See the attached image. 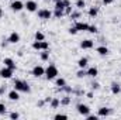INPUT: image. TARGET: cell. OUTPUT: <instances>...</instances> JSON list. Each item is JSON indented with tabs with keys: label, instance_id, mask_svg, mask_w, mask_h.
Masks as SVG:
<instances>
[{
	"label": "cell",
	"instance_id": "1",
	"mask_svg": "<svg viewBox=\"0 0 121 120\" xmlns=\"http://www.w3.org/2000/svg\"><path fill=\"white\" fill-rule=\"evenodd\" d=\"M14 89L18 90V92H23V93H30L31 88H30V83L24 79H14V83H13Z\"/></svg>",
	"mask_w": 121,
	"mask_h": 120
},
{
	"label": "cell",
	"instance_id": "2",
	"mask_svg": "<svg viewBox=\"0 0 121 120\" xmlns=\"http://www.w3.org/2000/svg\"><path fill=\"white\" fill-rule=\"evenodd\" d=\"M58 75H59V71H58L56 65L51 64V65H48V66L45 68V75H44V76H45L48 81H54Z\"/></svg>",
	"mask_w": 121,
	"mask_h": 120
},
{
	"label": "cell",
	"instance_id": "3",
	"mask_svg": "<svg viewBox=\"0 0 121 120\" xmlns=\"http://www.w3.org/2000/svg\"><path fill=\"white\" fill-rule=\"evenodd\" d=\"M37 16L41 20H49L52 17V11L49 9H39V10H37Z\"/></svg>",
	"mask_w": 121,
	"mask_h": 120
},
{
	"label": "cell",
	"instance_id": "4",
	"mask_svg": "<svg viewBox=\"0 0 121 120\" xmlns=\"http://www.w3.org/2000/svg\"><path fill=\"white\" fill-rule=\"evenodd\" d=\"M31 75H32L34 78H41V76L45 75V68H44L42 65H35V66L31 69Z\"/></svg>",
	"mask_w": 121,
	"mask_h": 120
},
{
	"label": "cell",
	"instance_id": "5",
	"mask_svg": "<svg viewBox=\"0 0 121 120\" xmlns=\"http://www.w3.org/2000/svg\"><path fill=\"white\" fill-rule=\"evenodd\" d=\"M24 9H26L27 11H30V13H37V10H38V3H37L35 0H27V1L24 3Z\"/></svg>",
	"mask_w": 121,
	"mask_h": 120
},
{
	"label": "cell",
	"instance_id": "6",
	"mask_svg": "<svg viewBox=\"0 0 121 120\" xmlns=\"http://www.w3.org/2000/svg\"><path fill=\"white\" fill-rule=\"evenodd\" d=\"M76 110H78V113L82 115L83 117H86V116L90 113V107H89L87 105H85V103H79V105H76Z\"/></svg>",
	"mask_w": 121,
	"mask_h": 120
},
{
	"label": "cell",
	"instance_id": "7",
	"mask_svg": "<svg viewBox=\"0 0 121 120\" xmlns=\"http://www.w3.org/2000/svg\"><path fill=\"white\" fill-rule=\"evenodd\" d=\"M13 74H14V71L9 66H3L0 69V78H3V79H10L13 76Z\"/></svg>",
	"mask_w": 121,
	"mask_h": 120
},
{
	"label": "cell",
	"instance_id": "8",
	"mask_svg": "<svg viewBox=\"0 0 121 120\" xmlns=\"http://www.w3.org/2000/svg\"><path fill=\"white\" fill-rule=\"evenodd\" d=\"M20 40H21V37H20V34L17 31L10 32V35L7 37V42L9 44H17V42H20Z\"/></svg>",
	"mask_w": 121,
	"mask_h": 120
},
{
	"label": "cell",
	"instance_id": "9",
	"mask_svg": "<svg viewBox=\"0 0 121 120\" xmlns=\"http://www.w3.org/2000/svg\"><path fill=\"white\" fill-rule=\"evenodd\" d=\"M10 9H11L13 11H16V13H18V11H21V10L24 9V3H23L21 0H14V1L10 4Z\"/></svg>",
	"mask_w": 121,
	"mask_h": 120
},
{
	"label": "cell",
	"instance_id": "10",
	"mask_svg": "<svg viewBox=\"0 0 121 120\" xmlns=\"http://www.w3.org/2000/svg\"><path fill=\"white\" fill-rule=\"evenodd\" d=\"M111 113H113V110H111L110 107H106V106L99 107V110H97V116H99V117H108Z\"/></svg>",
	"mask_w": 121,
	"mask_h": 120
},
{
	"label": "cell",
	"instance_id": "11",
	"mask_svg": "<svg viewBox=\"0 0 121 120\" xmlns=\"http://www.w3.org/2000/svg\"><path fill=\"white\" fill-rule=\"evenodd\" d=\"M93 47H94V41L93 40H89V38L87 40H83L80 42V48L82 50H91Z\"/></svg>",
	"mask_w": 121,
	"mask_h": 120
},
{
	"label": "cell",
	"instance_id": "12",
	"mask_svg": "<svg viewBox=\"0 0 121 120\" xmlns=\"http://www.w3.org/2000/svg\"><path fill=\"white\" fill-rule=\"evenodd\" d=\"M96 52H97L99 55H101V57H107V55L110 54V50H108L106 45H100V47L96 48Z\"/></svg>",
	"mask_w": 121,
	"mask_h": 120
},
{
	"label": "cell",
	"instance_id": "13",
	"mask_svg": "<svg viewBox=\"0 0 121 120\" xmlns=\"http://www.w3.org/2000/svg\"><path fill=\"white\" fill-rule=\"evenodd\" d=\"M75 27L78 31H87L89 30V24L85 23V21H76L75 23Z\"/></svg>",
	"mask_w": 121,
	"mask_h": 120
},
{
	"label": "cell",
	"instance_id": "14",
	"mask_svg": "<svg viewBox=\"0 0 121 120\" xmlns=\"http://www.w3.org/2000/svg\"><path fill=\"white\" fill-rule=\"evenodd\" d=\"M7 97H9L10 100H13V102H14V100L17 102V100L20 99V92H18V90H16V89L10 90V92L7 93Z\"/></svg>",
	"mask_w": 121,
	"mask_h": 120
},
{
	"label": "cell",
	"instance_id": "15",
	"mask_svg": "<svg viewBox=\"0 0 121 120\" xmlns=\"http://www.w3.org/2000/svg\"><path fill=\"white\" fill-rule=\"evenodd\" d=\"M3 64H4V66H9V68H11L13 71L17 69V65H16V62H14L13 58H4V60H3Z\"/></svg>",
	"mask_w": 121,
	"mask_h": 120
},
{
	"label": "cell",
	"instance_id": "16",
	"mask_svg": "<svg viewBox=\"0 0 121 120\" xmlns=\"http://www.w3.org/2000/svg\"><path fill=\"white\" fill-rule=\"evenodd\" d=\"M86 71H87V76H90V78H96L99 75V68L97 66H89Z\"/></svg>",
	"mask_w": 121,
	"mask_h": 120
},
{
	"label": "cell",
	"instance_id": "17",
	"mask_svg": "<svg viewBox=\"0 0 121 120\" xmlns=\"http://www.w3.org/2000/svg\"><path fill=\"white\" fill-rule=\"evenodd\" d=\"M110 90H111V93H113V95H120V90H121L120 83L113 82V83H111V86H110Z\"/></svg>",
	"mask_w": 121,
	"mask_h": 120
},
{
	"label": "cell",
	"instance_id": "18",
	"mask_svg": "<svg viewBox=\"0 0 121 120\" xmlns=\"http://www.w3.org/2000/svg\"><path fill=\"white\" fill-rule=\"evenodd\" d=\"M87 65H89V60H87L86 57H82V58H79V61H78V66H79V68H83V69H86V68H87Z\"/></svg>",
	"mask_w": 121,
	"mask_h": 120
},
{
	"label": "cell",
	"instance_id": "19",
	"mask_svg": "<svg viewBox=\"0 0 121 120\" xmlns=\"http://www.w3.org/2000/svg\"><path fill=\"white\" fill-rule=\"evenodd\" d=\"M59 105H60V99L59 97H52L51 102H49V106H51L52 109H58Z\"/></svg>",
	"mask_w": 121,
	"mask_h": 120
},
{
	"label": "cell",
	"instance_id": "20",
	"mask_svg": "<svg viewBox=\"0 0 121 120\" xmlns=\"http://www.w3.org/2000/svg\"><path fill=\"white\" fill-rule=\"evenodd\" d=\"M70 102H72V97H70L69 95H66V96H63V97L60 99V106H69Z\"/></svg>",
	"mask_w": 121,
	"mask_h": 120
},
{
	"label": "cell",
	"instance_id": "21",
	"mask_svg": "<svg viewBox=\"0 0 121 120\" xmlns=\"http://www.w3.org/2000/svg\"><path fill=\"white\" fill-rule=\"evenodd\" d=\"M87 14H89V17H91V18H94L97 14H99V7H89V11H87Z\"/></svg>",
	"mask_w": 121,
	"mask_h": 120
},
{
	"label": "cell",
	"instance_id": "22",
	"mask_svg": "<svg viewBox=\"0 0 121 120\" xmlns=\"http://www.w3.org/2000/svg\"><path fill=\"white\" fill-rule=\"evenodd\" d=\"M39 58L41 61H48L49 60V50H45V51H41V54H39Z\"/></svg>",
	"mask_w": 121,
	"mask_h": 120
},
{
	"label": "cell",
	"instance_id": "23",
	"mask_svg": "<svg viewBox=\"0 0 121 120\" xmlns=\"http://www.w3.org/2000/svg\"><path fill=\"white\" fill-rule=\"evenodd\" d=\"M76 76H78L79 79H83L85 76H87V71L83 69V68H79V71L76 72Z\"/></svg>",
	"mask_w": 121,
	"mask_h": 120
},
{
	"label": "cell",
	"instance_id": "24",
	"mask_svg": "<svg viewBox=\"0 0 121 120\" xmlns=\"http://www.w3.org/2000/svg\"><path fill=\"white\" fill-rule=\"evenodd\" d=\"M55 83H56L58 88H62V86L66 85V81H65V78H59V76H56V78H55Z\"/></svg>",
	"mask_w": 121,
	"mask_h": 120
},
{
	"label": "cell",
	"instance_id": "25",
	"mask_svg": "<svg viewBox=\"0 0 121 120\" xmlns=\"http://www.w3.org/2000/svg\"><path fill=\"white\" fill-rule=\"evenodd\" d=\"M34 38H35L37 41H44V40H45V34L41 32V31H37L35 35H34Z\"/></svg>",
	"mask_w": 121,
	"mask_h": 120
},
{
	"label": "cell",
	"instance_id": "26",
	"mask_svg": "<svg viewBox=\"0 0 121 120\" xmlns=\"http://www.w3.org/2000/svg\"><path fill=\"white\" fill-rule=\"evenodd\" d=\"M52 16H54L55 18H60V17L65 16V11H63V10H58V9H55V11L52 13Z\"/></svg>",
	"mask_w": 121,
	"mask_h": 120
},
{
	"label": "cell",
	"instance_id": "27",
	"mask_svg": "<svg viewBox=\"0 0 121 120\" xmlns=\"http://www.w3.org/2000/svg\"><path fill=\"white\" fill-rule=\"evenodd\" d=\"M75 6H76L79 10H82V9H85V7H86V1H85V0H76Z\"/></svg>",
	"mask_w": 121,
	"mask_h": 120
},
{
	"label": "cell",
	"instance_id": "28",
	"mask_svg": "<svg viewBox=\"0 0 121 120\" xmlns=\"http://www.w3.org/2000/svg\"><path fill=\"white\" fill-rule=\"evenodd\" d=\"M54 9H58V10H65V3H63V0L55 1V7H54Z\"/></svg>",
	"mask_w": 121,
	"mask_h": 120
},
{
	"label": "cell",
	"instance_id": "29",
	"mask_svg": "<svg viewBox=\"0 0 121 120\" xmlns=\"http://www.w3.org/2000/svg\"><path fill=\"white\" fill-rule=\"evenodd\" d=\"M45 50H49V42L48 41H41V51H45Z\"/></svg>",
	"mask_w": 121,
	"mask_h": 120
},
{
	"label": "cell",
	"instance_id": "30",
	"mask_svg": "<svg viewBox=\"0 0 121 120\" xmlns=\"http://www.w3.org/2000/svg\"><path fill=\"white\" fill-rule=\"evenodd\" d=\"M89 32H90V34H97V32H99V28H97V26H94V24H93V26H90V24H89Z\"/></svg>",
	"mask_w": 121,
	"mask_h": 120
},
{
	"label": "cell",
	"instance_id": "31",
	"mask_svg": "<svg viewBox=\"0 0 121 120\" xmlns=\"http://www.w3.org/2000/svg\"><path fill=\"white\" fill-rule=\"evenodd\" d=\"M69 116L68 115H65V113H58V115H55L54 116V119L55 120H59V119H68Z\"/></svg>",
	"mask_w": 121,
	"mask_h": 120
},
{
	"label": "cell",
	"instance_id": "32",
	"mask_svg": "<svg viewBox=\"0 0 121 120\" xmlns=\"http://www.w3.org/2000/svg\"><path fill=\"white\" fill-rule=\"evenodd\" d=\"M69 16H70V18L76 20V18H79V17H80V11H72Z\"/></svg>",
	"mask_w": 121,
	"mask_h": 120
},
{
	"label": "cell",
	"instance_id": "33",
	"mask_svg": "<svg viewBox=\"0 0 121 120\" xmlns=\"http://www.w3.org/2000/svg\"><path fill=\"white\" fill-rule=\"evenodd\" d=\"M7 112V107H6V105L4 103H0V115H4Z\"/></svg>",
	"mask_w": 121,
	"mask_h": 120
},
{
	"label": "cell",
	"instance_id": "34",
	"mask_svg": "<svg viewBox=\"0 0 121 120\" xmlns=\"http://www.w3.org/2000/svg\"><path fill=\"white\" fill-rule=\"evenodd\" d=\"M91 89L93 90H99L100 89V83H99V82H91Z\"/></svg>",
	"mask_w": 121,
	"mask_h": 120
},
{
	"label": "cell",
	"instance_id": "35",
	"mask_svg": "<svg viewBox=\"0 0 121 120\" xmlns=\"http://www.w3.org/2000/svg\"><path fill=\"white\" fill-rule=\"evenodd\" d=\"M68 31H69V34H72V35H76V34L79 32V31L76 30V27H75V26H73V27H70Z\"/></svg>",
	"mask_w": 121,
	"mask_h": 120
},
{
	"label": "cell",
	"instance_id": "36",
	"mask_svg": "<svg viewBox=\"0 0 121 120\" xmlns=\"http://www.w3.org/2000/svg\"><path fill=\"white\" fill-rule=\"evenodd\" d=\"M86 119L87 120H97L99 119V116H97V115H90V113H89V115L86 116Z\"/></svg>",
	"mask_w": 121,
	"mask_h": 120
},
{
	"label": "cell",
	"instance_id": "37",
	"mask_svg": "<svg viewBox=\"0 0 121 120\" xmlns=\"http://www.w3.org/2000/svg\"><path fill=\"white\" fill-rule=\"evenodd\" d=\"M18 117H20V115H18V113H17V112H11V113H10V119H18Z\"/></svg>",
	"mask_w": 121,
	"mask_h": 120
},
{
	"label": "cell",
	"instance_id": "38",
	"mask_svg": "<svg viewBox=\"0 0 121 120\" xmlns=\"http://www.w3.org/2000/svg\"><path fill=\"white\" fill-rule=\"evenodd\" d=\"M45 103H47V102H45V99H42V100H38V102H37V106H38V107H44V106H45Z\"/></svg>",
	"mask_w": 121,
	"mask_h": 120
},
{
	"label": "cell",
	"instance_id": "39",
	"mask_svg": "<svg viewBox=\"0 0 121 120\" xmlns=\"http://www.w3.org/2000/svg\"><path fill=\"white\" fill-rule=\"evenodd\" d=\"M63 11H65V14H68V16H69V14L73 11V10H72V6H69V7H65V10H63Z\"/></svg>",
	"mask_w": 121,
	"mask_h": 120
},
{
	"label": "cell",
	"instance_id": "40",
	"mask_svg": "<svg viewBox=\"0 0 121 120\" xmlns=\"http://www.w3.org/2000/svg\"><path fill=\"white\" fill-rule=\"evenodd\" d=\"M113 3H114V0H103V4H106V6L113 4Z\"/></svg>",
	"mask_w": 121,
	"mask_h": 120
},
{
	"label": "cell",
	"instance_id": "41",
	"mask_svg": "<svg viewBox=\"0 0 121 120\" xmlns=\"http://www.w3.org/2000/svg\"><path fill=\"white\" fill-rule=\"evenodd\" d=\"M6 86H0V96H1V95H4V93H6Z\"/></svg>",
	"mask_w": 121,
	"mask_h": 120
},
{
	"label": "cell",
	"instance_id": "42",
	"mask_svg": "<svg viewBox=\"0 0 121 120\" xmlns=\"http://www.w3.org/2000/svg\"><path fill=\"white\" fill-rule=\"evenodd\" d=\"M86 96H87L89 99H93V96H94V95H93V92H87V93H86Z\"/></svg>",
	"mask_w": 121,
	"mask_h": 120
},
{
	"label": "cell",
	"instance_id": "43",
	"mask_svg": "<svg viewBox=\"0 0 121 120\" xmlns=\"http://www.w3.org/2000/svg\"><path fill=\"white\" fill-rule=\"evenodd\" d=\"M63 3H65V7H69V6H72L69 0H63Z\"/></svg>",
	"mask_w": 121,
	"mask_h": 120
},
{
	"label": "cell",
	"instance_id": "44",
	"mask_svg": "<svg viewBox=\"0 0 121 120\" xmlns=\"http://www.w3.org/2000/svg\"><path fill=\"white\" fill-rule=\"evenodd\" d=\"M51 99H52V97H49V96H47V97H45V102H47V103H49V102H51Z\"/></svg>",
	"mask_w": 121,
	"mask_h": 120
},
{
	"label": "cell",
	"instance_id": "45",
	"mask_svg": "<svg viewBox=\"0 0 121 120\" xmlns=\"http://www.w3.org/2000/svg\"><path fill=\"white\" fill-rule=\"evenodd\" d=\"M1 17H3V9L0 7V18H1Z\"/></svg>",
	"mask_w": 121,
	"mask_h": 120
},
{
	"label": "cell",
	"instance_id": "46",
	"mask_svg": "<svg viewBox=\"0 0 121 120\" xmlns=\"http://www.w3.org/2000/svg\"><path fill=\"white\" fill-rule=\"evenodd\" d=\"M55 1H59V0H55Z\"/></svg>",
	"mask_w": 121,
	"mask_h": 120
},
{
	"label": "cell",
	"instance_id": "47",
	"mask_svg": "<svg viewBox=\"0 0 121 120\" xmlns=\"http://www.w3.org/2000/svg\"><path fill=\"white\" fill-rule=\"evenodd\" d=\"M120 95H121V90H120Z\"/></svg>",
	"mask_w": 121,
	"mask_h": 120
}]
</instances>
